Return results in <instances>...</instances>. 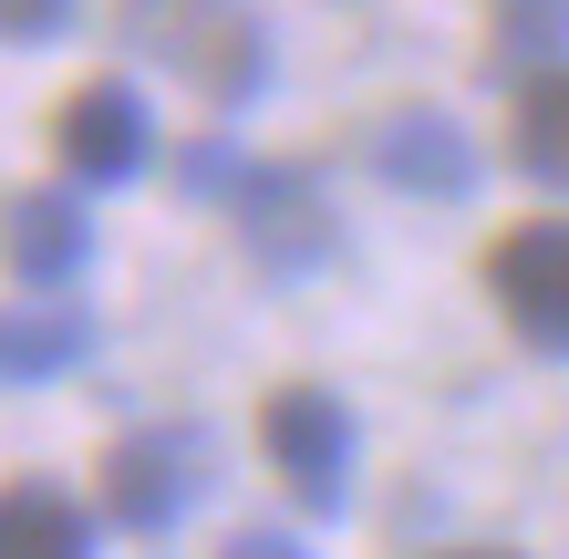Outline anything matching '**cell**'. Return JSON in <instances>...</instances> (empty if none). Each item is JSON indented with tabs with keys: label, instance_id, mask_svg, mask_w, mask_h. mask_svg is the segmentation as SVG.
Returning <instances> with one entry per match:
<instances>
[{
	"label": "cell",
	"instance_id": "4fadbf2b",
	"mask_svg": "<svg viewBox=\"0 0 569 559\" xmlns=\"http://www.w3.org/2000/svg\"><path fill=\"white\" fill-rule=\"evenodd\" d=\"M73 21V0H0V42H42Z\"/></svg>",
	"mask_w": 569,
	"mask_h": 559
},
{
	"label": "cell",
	"instance_id": "9a60e30c",
	"mask_svg": "<svg viewBox=\"0 0 569 559\" xmlns=\"http://www.w3.org/2000/svg\"><path fill=\"white\" fill-rule=\"evenodd\" d=\"M239 559H290V539H239Z\"/></svg>",
	"mask_w": 569,
	"mask_h": 559
},
{
	"label": "cell",
	"instance_id": "9c48e42d",
	"mask_svg": "<svg viewBox=\"0 0 569 559\" xmlns=\"http://www.w3.org/2000/svg\"><path fill=\"white\" fill-rule=\"evenodd\" d=\"M104 342L83 301H0V383L31 393V383H62L83 352Z\"/></svg>",
	"mask_w": 569,
	"mask_h": 559
},
{
	"label": "cell",
	"instance_id": "6da1fadb",
	"mask_svg": "<svg viewBox=\"0 0 569 559\" xmlns=\"http://www.w3.org/2000/svg\"><path fill=\"white\" fill-rule=\"evenodd\" d=\"M124 42L177 62L208 104H249V93L270 83V31H259L239 0H124Z\"/></svg>",
	"mask_w": 569,
	"mask_h": 559
},
{
	"label": "cell",
	"instance_id": "277c9868",
	"mask_svg": "<svg viewBox=\"0 0 569 559\" xmlns=\"http://www.w3.org/2000/svg\"><path fill=\"white\" fill-rule=\"evenodd\" d=\"M228 218H239V249L270 280H300V270H321V259L342 249V218H331V197L300 167H249L228 187Z\"/></svg>",
	"mask_w": 569,
	"mask_h": 559
},
{
	"label": "cell",
	"instance_id": "3957f363",
	"mask_svg": "<svg viewBox=\"0 0 569 559\" xmlns=\"http://www.w3.org/2000/svg\"><path fill=\"white\" fill-rule=\"evenodd\" d=\"M259 446H270L280 487L311 518H342L352 508V405L331 383H280L270 405H259Z\"/></svg>",
	"mask_w": 569,
	"mask_h": 559
},
{
	"label": "cell",
	"instance_id": "5bb4252c",
	"mask_svg": "<svg viewBox=\"0 0 569 559\" xmlns=\"http://www.w3.org/2000/svg\"><path fill=\"white\" fill-rule=\"evenodd\" d=\"M435 559H518V549H497V539H477V549H435Z\"/></svg>",
	"mask_w": 569,
	"mask_h": 559
},
{
	"label": "cell",
	"instance_id": "5b68a950",
	"mask_svg": "<svg viewBox=\"0 0 569 559\" xmlns=\"http://www.w3.org/2000/svg\"><path fill=\"white\" fill-rule=\"evenodd\" d=\"M487 301L528 352L569 363V218H528L487 249Z\"/></svg>",
	"mask_w": 569,
	"mask_h": 559
},
{
	"label": "cell",
	"instance_id": "52a82bcc",
	"mask_svg": "<svg viewBox=\"0 0 569 559\" xmlns=\"http://www.w3.org/2000/svg\"><path fill=\"white\" fill-rule=\"evenodd\" d=\"M0 259H11L21 290H62V280L93 259L83 197H73V187H21V197H0Z\"/></svg>",
	"mask_w": 569,
	"mask_h": 559
},
{
	"label": "cell",
	"instance_id": "8992f818",
	"mask_svg": "<svg viewBox=\"0 0 569 559\" xmlns=\"http://www.w3.org/2000/svg\"><path fill=\"white\" fill-rule=\"evenodd\" d=\"M52 156L73 167V187H136L146 177V156H156V114H146V93L136 83H73L62 93V114H52Z\"/></svg>",
	"mask_w": 569,
	"mask_h": 559
},
{
	"label": "cell",
	"instance_id": "7c38bea8",
	"mask_svg": "<svg viewBox=\"0 0 569 559\" xmlns=\"http://www.w3.org/2000/svg\"><path fill=\"white\" fill-rule=\"evenodd\" d=\"M549 52H569V0H508L487 31V73H528Z\"/></svg>",
	"mask_w": 569,
	"mask_h": 559
},
{
	"label": "cell",
	"instance_id": "8fae6325",
	"mask_svg": "<svg viewBox=\"0 0 569 559\" xmlns=\"http://www.w3.org/2000/svg\"><path fill=\"white\" fill-rule=\"evenodd\" d=\"M508 156L539 187H569V73H539L518 93V136H508Z\"/></svg>",
	"mask_w": 569,
	"mask_h": 559
},
{
	"label": "cell",
	"instance_id": "ba28073f",
	"mask_svg": "<svg viewBox=\"0 0 569 559\" xmlns=\"http://www.w3.org/2000/svg\"><path fill=\"white\" fill-rule=\"evenodd\" d=\"M362 156H373V177L405 187V197H466V187H477V146H466L456 114H435V104L383 114L373 136H362Z\"/></svg>",
	"mask_w": 569,
	"mask_h": 559
},
{
	"label": "cell",
	"instance_id": "30bf717a",
	"mask_svg": "<svg viewBox=\"0 0 569 559\" xmlns=\"http://www.w3.org/2000/svg\"><path fill=\"white\" fill-rule=\"evenodd\" d=\"M0 559H93L83 498H62V487H42V477L0 487Z\"/></svg>",
	"mask_w": 569,
	"mask_h": 559
},
{
	"label": "cell",
	"instance_id": "7a4b0ae2",
	"mask_svg": "<svg viewBox=\"0 0 569 559\" xmlns=\"http://www.w3.org/2000/svg\"><path fill=\"white\" fill-rule=\"evenodd\" d=\"M93 487H104V518L114 529H177V518L208 498V436L197 425H136V436L104 446V467H93Z\"/></svg>",
	"mask_w": 569,
	"mask_h": 559
}]
</instances>
